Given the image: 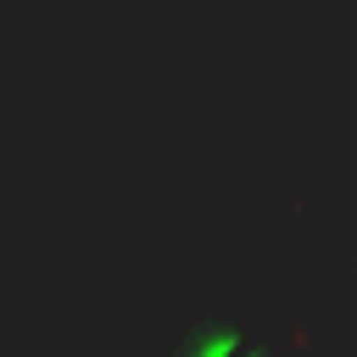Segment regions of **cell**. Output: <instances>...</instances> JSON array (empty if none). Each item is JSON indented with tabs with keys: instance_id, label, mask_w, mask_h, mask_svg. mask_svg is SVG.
<instances>
[{
	"instance_id": "obj_1",
	"label": "cell",
	"mask_w": 357,
	"mask_h": 357,
	"mask_svg": "<svg viewBox=\"0 0 357 357\" xmlns=\"http://www.w3.org/2000/svg\"><path fill=\"white\" fill-rule=\"evenodd\" d=\"M173 357H273L268 351V340L257 335V329H245V324H195V329H184V340L173 346Z\"/></svg>"
}]
</instances>
